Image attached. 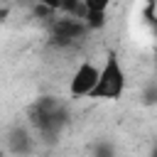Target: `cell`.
Wrapping results in <instances>:
<instances>
[{"label":"cell","instance_id":"obj_3","mask_svg":"<svg viewBox=\"0 0 157 157\" xmlns=\"http://www.w3.org/2000/svg\"><path fill=\"white\" fill-rule=\"evenodd\" d=\"M83 32V25L74 17H64V20H56L52 25V34L59 44H66V42H74L78 34Z\"/></svg>","mask_w":157,"mask_h":157},{"label":"cell","instance_id":"obj_2","mask_svg":"<svg viewBox=\"0 0 157 157\" xmlns=\"http://www.w3.org/2000/svg\"><path fill=\"white\" fill-rule=\"evenodd\" d=\"M96 81H98V69H96L91 61H83V64L76 69L69 91H71V96H76V98H81V96H91Z\"/></svg>","mask_w":157,"mask_h":157},{"label":"cell","instance_id":"obj_1","mask_svg":"<svg viewBox=\"0 0 157 157\" xmlns=\"http://www.w3.org/2000/svg\"><path fill=\"white\" fill-rule=\"evenodd\" d=\"M123 88H125V71H123L118 56L110 54L105 59L103 69L98 71V81H96L91 96L93 98H120Z\"/></svg>","mask_w":157,"mask_h":157}]
</instances>
